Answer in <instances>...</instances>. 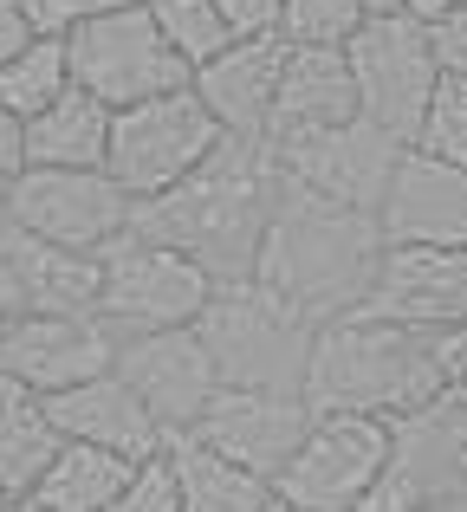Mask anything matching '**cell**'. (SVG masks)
Here are the masks:
<instances>
[{
    "instance_id": "1",
    "label": "cell",
    "mask_w": 467,
    "mask_h": 512,
    "mask_svg": "<svg viewBox=\"0 0 467 512\" xmlns=\"http://www.w3.org/2000/svg\"><path fill=\"white\" fill-rule=\"evenodd\" d=\"M273 195H279V169L266 156V143L221 137L215 156L202 169H189L176 188L130 201V227L189 253L215 286H234V279H253Z\"/></svg>"
},
{
    "instance_id": "2",
    "label": "cell",
    "mask_w": 467,
    "mask_h": 512,
    "mask_svg": "<svg viewBox=\"0 0 467 512\" xmlns=\"http://www.w3.org/2000/svg\"><path fill=\"white\" fill-rule=\"evenodd\" d=\"M377 260H383L377 214L305 195L279 175L273 214H266V234H260V260H253V286H266L279 305H292L305 325H325V318L364 305Z\"/></svg>"
},
{
    "instance_id": "3",
    "label": "cell",
    "mask_w": 467,
    "mask_h": 512,
    "mask_svg": "<svg viewBox=\"0 0 467 512\" xmlns=\"http://www.w3.org/2000/svg\"><path fill=\"white\" fill-rule=\"evenodd\" d=\"M305 409H357L403 422L442 402V363H435V331L396 325L377 312H338L312 325L305 344V376H299Z\"/></svg>"
},
{
    "instance_id": "4",
    "label": "cell",
    "mask_w": 467,
    "mask_h": 512,
    "mask_svg": "<svg viewBox=\"0 0 467 512\" xmlns=\"http://www.w3.org/2000/svg\"><path fill=\"white\" fill-rule=\"evenodd\" d=\"M195 338L215 357L221 389H292L299 396L312 325L292 305H279L266 286H253V279L215 286L195 318Z\"/></svg>"
},
{
    "instance_id": "5",
    "label": "cell",
    "mask_w": 467,
    "mask_h": 512,
    "mask_svg": "<svg viewBox=\"0 0 467 512\" xmlns=\"http://www.w3.org/2000/svg\"><path fill=\"white\" fill-rule=\"evenodd\" d=\"M215 292V279L189 260V253L163 247V240L124 234L98 253V318L111 325V338H137V331H169V325H195Z\"/></svg>"
},
{
    "instance_id": "6",
    "label": "cell",
    "mask_w": 467,
    "mask_h": 512,
    "mask_svg": "<svg viewBox=\"0 0 467 512\" xmlns=\"http://www.w3.org/2000/svg\"><path fill=\"white\" fill-rule=\"evenodd\" d=\"M221 143V124L208 117V104L189 85L163 91L111 111V150H104V175L124 188L130 201H150L163 188H176L189 169H202Z\"/></svg>"
},
{
    "instance_id": "7",
    "label": "cell",
    "mask_w": 467,
    "mask_h": 512,
    "mask_svg": "<svg viewBox=\"0 0 467 512\" xmlns=\"http://www.w3.org/2000/svg\"><path fill=\"white\" fill-rule=\"evenodd\" d=\"M65 72L104 111H124V104H143V98H163V91L189 85V65L169 52L150 7H137V0H124V7L85 20L78 33H65Z\"/></svg>"
},
{
    "instance_id": "8",
    "label": "cell",
    "mask_w": 467,
    "mask_h": 512,
    "mask_svg": "<svg viewBox=\"0 0 467 512\" xmlns=\"http://www.w3.org/2000/svg\"><path fill=\"white\" fill-rule=\"evenodd\" d=\"M344 59H351V85H357V117H370L396 143H409L435 85H442L429 26L409 20V13H364V26L344 39Z\"/></svg>"
},
{
    "instance_id": "9",
    "label": "cell",
    "mask_w": 467,
    "mask_h": 512,
    "mask_svg": "<svg viewBox=\"0 0 467 512\" xmlns=\"http://www.w3.org/2000/svg\"><path fill=\"white\" fill-rule=\"evenodd\" d=\"M390 441H396V422H383V415L318 409L305 441L292 448V461L273 474V493L312 512H351L357 493L390 467Z\"/></svg>"
},
{
    "instance_id": "10",
    "label": "cell",
    "mask_w": 467,
    "mask_h": 512,
    "mask_svg": "<svg viewBox=\"0 0 467 512\" xmlns=\"http://www.w3.org/2000/svg\"><path fill=\"white\" fill-rule=\"evenodd\" d=\"M7 221L72 253H104L130 227V195L104 169H39L7 182Z\"/></svg>"
},
{
    "instance_id": "11",
    "label": "cell",
    "mask_w": 467,
    "mask_h": 512,
    "mask_svg": "<svg viewBox=\"0 0 467 512\" xmlns=\"http://www.w3.org/2000/svg\"><path fill=\"white\" fill-rule=\"evenodd\" d=\"M403 150L409 143H396L390 130H377L370 117H344V124L305 130V137L266 143L273 169L286 175L292 188L344 201V208H370V214H377V201H383V188H390V169H396Z\"/></svg>"
},
{
    "instance_id": "12",
    "label": "cell",
    "mask_w": 467,
    "mask_h": 512,
    "mask_svg": "<svg viewBox=\"0 0 467 512\" xmlns=\"http://www.w3.org/2000/svg\"><path fill=\"white\" fill-rule=\"evenodd\" d=\"M305 428H312V409L292 389H215L208 409L195 415L189 441H202L208 454L247 467V474L273 480L292 461V448L305 441Z\"/></svg>"
},
{
    "instance_id": "13",
    "label": "cell",
    "mask_w": 467,
    "mask_h": 512,
    "mask_svg": "<svg viewBox=\"0 0 467 512\" xmlns=\"http://www.w3.org/2000/svg\"><path fill=\"white\" fill-rule=\"evenodd\" d=\"M111 370L137 389V402L169 428V435H189L195 415L208 409V396L221 389L215 357L195 338V325H169V331H137V338H117Z\"/></svg>"
},
{
    "instance_id": "14",
    "label": "cell",
    "mask_w": 467,
    "mask_h": 512,
    "mask_svg": "<svg viewBox=\"0 0 467 512\" xmlns=\"http://www.w3.org/2000/svg\"><path fill=\"white\" fill-rule=\"evenodd\" d=\"M111 357L117 338L98 312H13L0 325V370L39 396H59V389L111 370Z\"/></svg>"
},
{
    "instance_id": "15",
    "label": "cell",
    "mask_w": 467,
    "mask_h": 512,
    "mask_svg": "<svg viewBox=\"0 0 467 512\" xmlns=\"http://www.w3.org/2000/svg\"><path fill=\"white\" fill-rule=\"evenodd\" d=\"M383 247H461L467 253V169L403 150L377 201Z\"/></svg>"
},
{
    "instance_id": "16",
    "label": "cell",
    "mask_w": 467,
    "mask_h": 512,
    "mask_svg": "<svg viewBox=\"0 0 467 512\" xmlns=\"http://www.w3.org/2000/svg\"><path fill=\"white\" fill-rule=\"evenodd\" d=\"M357 312L396 318L416 331L467 325V253L461 247H383Z\"/></svg>"
},
{
    "instance_id": "17",
    "label": "cell",
    "mask_w": 467,
    "mask_h": 512,
    "mask_svg": "<svg viewBox=\"0 0 467 512\" xmlns=\"http://www.w3.org/2000/svg\"><path fill=\"white\" fill-rule=\"evenodd\" d=\"M46 415L59 428V441H91V448H111L124 461H150V454L169 448V428L143 409L137 389L117 370H98L85 383L59 389V396H46Z\"/></svg>"
},
{
    "instance_id": "18",
    "label": "cell",
    "mask_w": 467,
    "mask_h": 512,
    "mask_svg": "<svg viewBox=\"0 0 467 512\" xmlns=\"http://www.w3.org/2000/svg\"><path fill=\"white\" fill-rule=\"evenodd\" d=\"M279 59H286V39L260 33V39H234V46H221L208 65H195V72H189V91L208 104V117L221 124V137L266 143Z\"/></svg>"
},
{
    "instance_id": "19",
    "label": "cell",
    "mask_w": 467,
    "mask_h": 512,
    "mask_svg": "<svg viewBox=\"0 0 467 512\" xmlns=\"http://www.w3.org/2000/svg\"><path fill=\"white\" fill-rule=\"evenodd\" d=\"M0 292L7 312H98V253H72L26 227H0Z\"/></svg>"
},
{
    "instance_id": "20",
    "label": "cell",
    "mask_w": 467,
    "mask_h": 512,
    "mask_svg": "<svg viewBox=\"0 0 467 512\" xmlns=\"http://www.w3.org/2000/svg\"><path fill=\"white\" fill-rule=\"evenodd\" d=\"M357 117V85H351V59L344 46H286L279 59V85H273V117H266V143L305 137Z\"/></svg>"
},
{
    "instance_id": "21",
    "label": "cell",
    "mask_w": 467,
    "mask_h": 512,
    "mask_svg": "<svg viewBox=\"0 0 467 512\" xmlns=\"http://www.w3.org/2000/svg\"><path fill=\"white\" fill-rule=\"evenodd\" d=\"M104 150H111V111L78 85L26 117V163L39 169H104Z\"/></svg>"
},
{
    "instance_id": "22",
    "label": "cell",
    "mask_w": 467,
    "mask_h": 512,
    "mask_svg": "<svg viewBox=\"0 0 467 512\" xmlns=\"http://www.w3.org/2000/svg\"><path fill=\"white\" fill-rule=\"evenodd\" d=\"M130 467L137 461H124V454H111V448L59 441L46 474L33 480V500L46 512H111L117 493H124V480H130Z\"/></svg>"
},
{
    "instance_id": "23",
    "label": "cell",
    "mask_w": 467,
    "mask_h": 512,
    "mask_svg": "<svg viewBox=\"0 0 467 512\" xmlns=\"http://www.w3.org/2000/svg\"><path fill=\"white\" fill-rule=\"evenodd\" d=\"M52 448H59V428L46 415V396L0 370V487L33 493V480L46 474Z\"/></svg>"
},
{
    "instance_id": "24",
    "label": "cell",
    "mask_w": 467,
    "mask_h": 512,
    "mask_svg": "<svg viewBox=\"0 0 467 512\" xmlns=\"http://www.w3.org/2000/svg\"><path fill=\"white\" fill-rule=\"evenodd\" d=\"M169 461L182 480V512H266V500H273V480L221 461L189 435H169Z\"/></svg>"
},
{
    "instance_id": "25",
    "label": "cell",
    "mask_w": 467,
    "mask_h": 512,
    "mask_svg": "<svg viewBox=\"0 0 467 512\" xmlns=\"http://www.w3.org/2000/svg\"><path fill=\"white\" fill-rule=\"evenodd\" d=\"M65 85H72V72H65V39H33L26 52H13V59L0 65V104L20 111V117H39Z\"/></svg>"
},
{
    "instance_id": "26",
    "label": "cell",
    "mask_w": 467,
    "mask_h": 512,
    "mask_svg": "<svg viewBox=\"0 0 467 512\" xmlns=\"http://www.w3.org/2000/svg\"><path fill=\"white\" fill-rule=\"evenodd\" d=\"M150 20H156V33L169 39V52H176L189 72L208 65L221 46H234V33L215 13V0H150Z\"/></svg>"
},
{
    "instance_id": "27",
    "label": "cell",
    "mask_w": 467,
    "mask_h": 512,
    "mask_svg": "<svg viewBox=\"0 0 467 512\" xmlns=\"http://www.w3.org/2000/svg\"><path fill=\"white\" fill-rule=\"evenodd\" d=\"M409 150L422 156H442V163L467 169V78H442L429 98V111H422L416 137H409Z\"/></svg>"
},
{
    "instance_id": "28",
    "label": "cell",
    "mask_w": 467,
    "mask_h": 512,
    "mask_svg": "<svg viewBox=\"0 0 467 512\" xmlns=\"http://www.w3.org/2000/svg\"><path fill=\"white\" fill-rule=\"evenodd\" d=\"M364 26V0H279L286 46H344Z\"/></svg>"
},
{
    "instance_id": "29",
    "label": "cell",
    "mask_w": 467,
    "mask_h": 512,
    "mask_svg": "<svg viewBox=\"0 0 467 512\" xmlns=\"http://www.w3.org/2000/svg\"><path fill=\"white\" fill-rule=\"evenodd\" d=\"M111 512H182V480H176L169 448L130 467V480H124V493H117Z\"/></svg>"
},
{
    "instance_id": "30",
    "label": "cell",
    "mask_w": 467,
    "mask_h": 512,
    "mask_svg": "<svg viewBox=\"0 0 467 512\" xmlns=\"http://www.w3.org/2000/svg\"><path fill=\"white\" fill-rule=\"evenodd\" d=\"M111 7H124V0H20L26 26H33L39 39H65V33H78L85 20H98V13H111Z\"/></svg>"
},
{
    "instance_id": "31",
    "label": "cell",
    "mask_w": 467,
    "mask_h": 512,
    "mask_svg": "<svg viewBox=\"0 0 467 512\" xmlns=\"http://www.w3.org/2000/svg\"><path fill=\"white\" fill-rule=\"evenodd\" d=\"M416 506H429V500H422V487L403 474V467H383V474L357 493L351 512H416Z\"/></svg>"
},
{
    "instance_id": "32",
    "label": "cell",
    "mask_w": 467,
    "mask_h": 512,
    "mask_svg": "<svg viewBox=\"0 0 467 512\" xmlns=\"http://www.w3.org/2000/svg\"><path fill=\"white\" fill-rule=\"evenodd\" d=\"M215 13L228 20V33H234V39L279 33V0H215Z\"/></svg>"
},
{
    "instance_id": "33",
    "label": "cell",
    "mask_w": 467,
    "mask_h": 512,
    "mask_svg": "<svg viewBox=\"0 0 467 512\" xmlns=\"http://www.w3.org/2000/svg\"><path fill=\"white\" fill-rule=\"evenodd\" d=\"M429 46H435V65H442V78H467V7L429 26Z\"/></svg>"
},
{
    "instance_id": "34",
    "label": "cell",
    "mask_w": 467,
    "mask_h": 512,
    "mask_svg": "<svg viewBox=\"0 0 467 512\" xmlns=\"http://www.w3.org/2000/svg\"><path fill=\"white\" fill-rule=\"evenodd\" d=\"M435 363H442V389L448 396H467V325L435 331Z\"/></svg>"
},
{
    "instance_id": "35",
    "label": "cell",
    "mask_w": 467,
    "mask_h": 512,
    "mask_svg": "<svg viewBox=\"0 0 467 512\" xmlns=\"http://www.w3.org/2000/svg\"><path fill=\"white\" fill-rule=\"evenodd\" d=\"M20 169H26V117L0 104V182H13Z\"/></svg>"
},
{
    "instance_id": "36",
    "label": "cell",
    "mask_w": 467,
    "mask_h": 512,
    "mask_svg": "<svg viewBox=\"0 0 467 512\" xmlns=\"http://www.w3.org/2000/svg\"><path fill=\"white\" fill-rule=\"evenodd\" d=\"M33 26H26V13H20V0H0V65L13 59V52H26L33 46Z\"/></svg>"
},
{
    "instance_id": "37",
    "label": "cell",
    "mask_w": 467,
    "mask_h": 512,
    "mask_svg": "<svg viewBox=\"0 0 467 512\" xmlns=\"http://www.w3.org/2000/svg\"><path fill=\"white\" fill-rule=\"evenodd\" d=\"M467 0H403V13L409 20H422V26H435V20H448V13H461Z\"/></svg>"
},
{
    "instance_id": "38",
    "label": "cell",
    "mask_w": 467,
    "mask_h": 512,
    "mask_svg": "<svg viewBox=\"0 0 467 512\" xmlns=\"http://www.w3.org/2000/svg\"><path fill=\"white\" fill-rule=\"evenodd\" d=\"M0 512H46V506H39L33 493H7V506H0Z\"/></svg>"
},
{
    "instance_id": "39",
    "label": "cell",
    "mask_w": 467,
    "mask_h": 512,
    "mask_svg": "<svg viewBox=\"0 0 467 512\" xmlns=\"http://www.w3.org/2000/svg\"><path fill=\"white\" fill-rule=\"evenodd\" d=\"M416 512H467L461 493H448V500H429V506H416Z\"/></svg>"
},
{
    "instance_id": "40",
    "label": "cell",
    "mask_w": 467,
    "mask_h": 512,
    "mask_svg": "<svg viewBox=\"0 0 467 512\" xmlns=\"http://www.w3.org/2000/svg\"><path fill=\"white\" fill-rule=\"evenodd\" d=\"M364 13H403V0H364Z\"/></svg>"
},
{
    "instance_id": "41",
    "label": "cell",
    "mask_w": 467,
    "mask_h": 512,
    "mask_svg": "<svg viewBox=\"0 0 467 512\" xmlns=\"http://www.w3.org/2000/svg\"><path fill=\"white\" fill-rule=\"evenodd\" d=\"M266 512H312V506H292V500H279V493H273V500H266Z\"/></svg>"
},
{
    "instance_id": "42",
    "label": "cell",
    "mask_w": 467,
    "mask_h": 512,
    "mask_svg": "<svg viewBox=\"0 0 467 512\" xmlns=\"http://www.w3.org/2000/svg\"><path fill=\"white\" fill-rule=\"evenodd\" d=\"M455 474H461V493H467V435H461V461H455Z\"/></svg>"
},
{
    "instance_id": "43",
    "label": "cell",
    "mask_w": 467,
    "mask_h": 512,
    "mask_svg": "<svg viewBox=\"0 0 467 512\" xmlns=\"http://www.w3.org/2000/svg\"><path fill=\"white\" fill-rule=\"evenodd\" d=\"M0 227H7V182H0Z\"/></svg>"
},
{
    "instance_id": "44",
    "label": "cell",
    "mask_w": 467,
    "mask_h": 512,
    "mask_svg": "<svg viewBox=\"0 0 467 512\" xmlns=\"http://www.w3.org/2000/svg\"><path fill=\"white\" fill-rule=\"evenodd\" d=\"M7 318H13V312H7V292H0V325H7Z\"/></svg>"
},
{
    "instance_id": "45",
    "label": "cell",
    "mask_w": 467,
    "mask_h": 512,
    "mask_svg": "<svg viewBox=\"0 0 467 512\" xmlns=\"http://www.w3.org/2000/svg\"><path fill=\"white\" fill-rule=\"evenodd\" d=\"M0 506H7V487H0Z\"/></svg>"
},
{
    "instance_id": "46",
    "label": "cell",
    "mask_w": 467,
    "mask_h": 512,
    "mask_svg": "<svg viewBox=\"0 0 467 512\" xmlns=\"http://www.w3.org/2000/svg\"><path fill=\"white\" fill-rule=\"evenodd\" d=\"M137 7H150V0H137Z\"/></svg>"
}]
</instances>
